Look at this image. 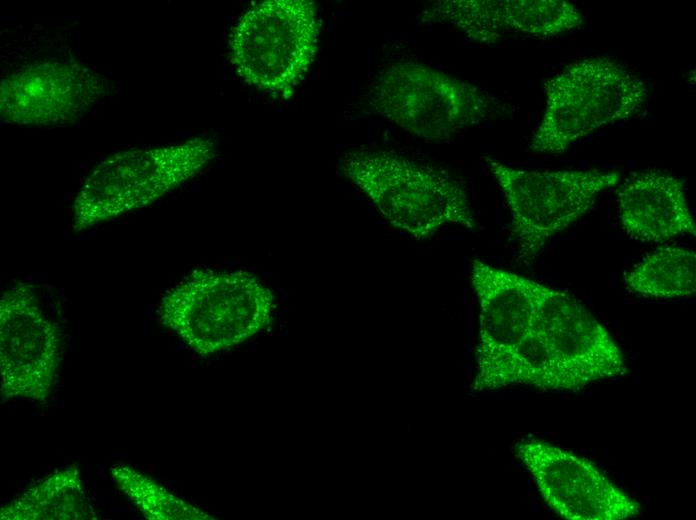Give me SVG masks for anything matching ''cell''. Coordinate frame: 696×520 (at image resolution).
Returning a JSON list of instances; mask_svg holds the SVG:
<instances>
[{
  "label": "cell",
  "instance_id": "cell-5",
  "mask_svg": "<svg viewBox=\"0 0 696 520\" xmlns=\"http://www.w3.org/2000/svg\"><path fill=\"white\" fill-rule=\"evenodd\" d=\"M368 98L373 110L397 127L439 141L496 119L506 109L477 86L413 61L395 63L381 71Z\"/></svg>",
  "mask_w": 696,
  "mask_h": 520
},
{
  "label": "cell",
  "instance_id": "cell-16",
  "mask_svg": "<svg viewBox=\"0 0 696 520\" xmlns=\"http://www.w3.org/2000/svg\"><path fill=\"white\" fill-rule=\"evenodd\" d=\"M511 385L572 390L543 337L535 328L496 369L477 385L472 386V391L478 393Z\"/></svg>",
  "mask_w": 696,
  "mask_h": 520
},
{
  "label": "cell",
  "instance_id": "cell-10",
  "mask_svg": "<svg viewBox=\"0 0 696 520\" xmlns=\"http://www.w3.org/2000/svg\"><path fill=\"white\" fill-rule=\"evenodd\" d=\"M534 328L572 390L628 373L625 358L606 328L566 292L540 283Z\"/></svg>",
  "mask_w": 696,
  "mask_h": 520
},
{
  "label": "cell",
  "instance_id": "cell-2",
  "mask_svg": "<svg viewBox=\"0 0 696 520\" xmlns=\"http://www.w3.org/2000/svg\"><path fill=\"white\" fill-rule=\"evenodd\" d=\"M274 307L271 289L251 273L195 269L163 295L159 316L188 347L207 356L266 329Z\"/></svg>",
  "mask_w": 696,
  "mask_h": 520
},
{
  "label": "cell",
  "instance_id": "cell-13",
  "mask_svg": "<svg viewBox=\"0 0 696 520\" xmlns=\"http://www.w3.org/2000/svg\"><path fill=\"white\" fill-rule=\"evenodd\" d=\"M422 21L447 23L479 43H494L504 32L556 36L579 28L584 18L564 0H446L424 11Z\"/></svg>",
  "mask_w": 696,
  "mask_h": 520
},
{
  "label": "cell",
  "instance_id": "cell-17",
  "mask_svg": "<svg viewBox=\"0 0 696 520\" xmlns=\"http://www.w3.org/2000/svg\"><path fill=\"white\" fill-rule=\"evenodd\" d=\"M624 282L631 291L646 297L690 296L696 291V254L680 247H663L637 263Z\"/></svg>",
  "mask_w": 696,
  "mask_h": 520
},
{
  "label": "cell",
  "instance_id": "cell-3",
  "mask_svg": "<svg viewBox=\"0 0 696 520\" xmlns=\"http://www.w3.org/2000/svg\"><path fill=\"white\" fill-rule=\"evenodd\" d=\"M217 155L213 141L132 149L101 161L82 182L72 207V225L82 232L148 207L194 178Z\"/></svg>",
  "mask_w": 696,
  "mask_h": 520
},
{
  "label": "cell",
  "instance_id": "cell-11",
  "mask_svg": "<svg viewBox=\"0 0 696 520\" xmlns=\"http://www.w3.org/2000/svg\"><path fill=\"white\" fill-rule=\"evenodd\" d=\"M94 69L77 62L41 61L5 77L0 115L19 125H57L75 120L107 92Z\"/></svg>",
  "mask_w": 696,
  "mask_h": 520
},
{
  "label": "cell",
  "instance_id": "cell-1",
  "mask_svg": "<svg viewBox=\"0 0 696 520\" xmlns=\"http://www.w3.org/2000/svg\"><path fill=\"white\" fill-rule=\"evenodd\" d=\"M340 168L391 226L416 240L448 225L475 227L464 186L446 170L372 150L345 153Z\"/></svg>",
  "mask_w": 696,
  "mask_h": 520
},
{
  "label": "cell",
  "instance_id": "cell-12",
  "mask_svg": "<svg viewBox=\"0 0 696 520\" xmlns=\"http://www.w3.org/2000/svg\"><path fill=\"white\" fill-rule=\"evenodd\" d=\"M470 279L479 306L475 386L533 330L540 282L480 259Z\"/></svg>",
  "mask_w": 696,
  "mask_h": 520
},
{
  "label": "cell",
  "instance_id": "cell-14",
  "mask_svg": "<svg viewBox=\"0 0 696 520\" xmlns=\"http://www.w3.org/2000/svg\"><path fill=\"white\" fill-rule=\"evenodd\" d=\"M619 219L626 234L639 242L661 243L696 235L683 181L661 171L633 174L616 192Z\"/></svg>",
  "mask_w": 696,
  "mask_h": 520
},
{
  "label": "cell",
  "instance_id": "cell-18",
  "mask_svg": "<svg viewBox=\"0 0 696 520\" xmlns=\"http://www.w3.org/2000/svg\"><path fill=\"white\" fill-rule=\"evenodd\" d=\"M110 474L118 487L150 520H213L197 507L168 492L156 481L131 467L116 465Z\"/></svg>",
  "mask_w": 696,
  "mask_h": 520
},
{
  "label": "cell",
  "instance_id": "cell-8",
  "mask_svg": "<svg viewBox=\"0 0 696 520\" xmlns=\"http://www.w3.org/2000/svg\"><path fill=\"white\" fill-rule=\"evenodd\" d=\"M61 331L44 313L35 286L18 280L0 299L3 400L44 402L60 365Z\"/></svg>",
  "mask_w": 696,
  "mask_h": 520
},
{
  "label": "cell",
  "instance_id": "cell-6",
  "mask_svg": "<svg viewBox=\"0 0 696 520\" xmlns=\"http://www.w3.org/2000/svg\"><path fill=\"white\" fill-rule=\"evenodd\" d=\"M319 20L308 0H267L249 7L229 34V58L248 85L289 97L318 49Z\"/></svg>",
  "mask_w": 696,
  "mask_h": 520
},
{
  "label": "cell",
  "instance_id": "cell-15",
  "mask_svg": "<svg viewBox=\"0 0 696 520\" xmlns=\"http://www.w3.org/2000/svg\"><path fill=\"white\" fill-rule=\"evenodd\" d=\"M3 520L98 519L76 465L58 470L0 510Z\"/></svg>",
  "mask_w": 696,
  "mask_h": 520
},
{
  "label": "cell",
  "instance_id": "cell-7",
  "mask_svg": "<svg viewBox=\"0 0 696 520\" xmlns=\"http://www.w3.org/2000/svg\"><path fill=\"white\" fill-rule=\"evenodd\" d=\"M485 161L511 214L517 259L526 265L554 236L586 214L601 192L622 179L618 171L526 170L489 157Z\"/></svg>",
  "mask_w": 696,
  "mask_h": 520
},
{
  "label": "cell",
  "instance_id": "cell-4",
  "mask_svg": "<svg viewBox=\"0 0 696 520\" xmlns=\"http://www.w3.org/2000/svg\"><path fill=\"white\" fill-rule=\"evenodd\" d=\"M545 110L529 149L560 155L598 128L630 118L648 99L643 80L605 57L576 61L545 80Z\"/></svg>",
  "mask_w": 696,
  "mask_h": 520
},
{
  "label": "cell",
  "instance_id": "cell-9",
  "mask_svg": "<svg viewBox=\"0 0 696 520\" xmlns=\"http://www.w3.org/2000/svg\"><path fill=\"white\" fill-rule=\"evenodd\" d=\"M546 504L568 520H622L640 514V504L588 459L546 441L527 438L513 446Z\"/></svg>",
  "mask_w": 696,
  "mask_h": 520
}]
</instances>
